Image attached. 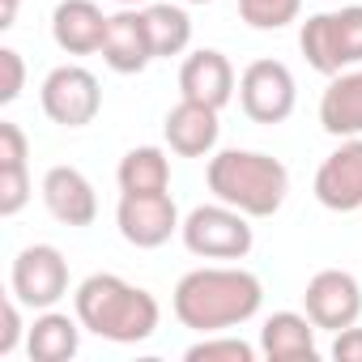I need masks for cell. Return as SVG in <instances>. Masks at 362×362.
I'll return each instance as SVG.
<instances>
[{
	"instance_id": "6da1fadb",
	"label": "cell",
	"mask_w": 362,
	"mask_h": 362,
	"mask_svg": "<svg viewBox=\"0 0 362 362\" xmlns=\"http://www.w3.org/2000/svg\"><path fill=\"white\" fill-rule=\"evenodd\" d=\"M264 303V286L256 273L239 269V264H205L179 277L175 294H170V311L175 320L209 337V332H226L247 324Z\"/></svg>"
},
{
	"instance_id": "7a4b0ae2",
	"label": "cell",
	"mask_w": 362,
	"mask_h": 362,
	"mask_svg": "<svg viewBox=\"0 0 362 362\" xmlns=\"http://www.w3.org/2000/svg\"><path fill=\"white\" fill-rule=\"evenodd\" d=\"M73 311L81 320L86 332L115 341V345H141L158 332V298L115 273H90L77 294H73Z\"/></svg>"
},
{
	"instance_id": "3957f363",
	"label": "cell",
	"mask_w": 362,
	"mask_h": 362,
	"mask_svg": "<svg viewBox=\"0 0 362 362\" xmlns=\"http://www.w3.org/2000/svg\"><path fill=\"white\" fill-rule=\"evenodd\" d=\"M209 192L222 205L243 209L247 218H273L286 205L290 192V170L260 149H222L209 158Z\"/></svg>"
},
{
	"instance_id": "277c9868",
	"label": "cell",
	"mask_w": 362,
	"mask_h": 362,
	"mask_svg": "<svg viewBox=\"0 0 362 362\" xmlns=\"http://www.w3.org/2000/svg\"><path fill=\"white\" fill-rule=\"evenodd\" d=\"M298 47L307 64L324 77L362 64V5H345L337 13H315L298 30Z\"/></svg>"
},
{
	"instance_id": "5b68a950",
	"label": "cell",
	"mask_w": 362,
	"mask_h": 362,
	"mask_svg": "<svg viewBox=\"0 0 362 362\" xmlns=\"http://www.w3.org/2000/svg\"><path fill=\"white\" fill-rule=\"evenodd\" d=\"M179 239L201 260H243L256 243L247 214L235 209V205H222V201L197 205L184 218V226H179Z\"/></svg>"
},
{
	"instance_id": "8992f818",
	"label": "cell",
	"mask_w": 362,
	"mask_h": 362,
	"mask_svg": "<svg viewBox=\"0 0 362 362\" xmlns=\"http://www.w3.org/2000/svg\"><path fill=\"white\" fill-rule=\"evenodd\" d=\"M39 103H43V115L60 128H86L98 119L103 111V86L90 69L81 64H60L43 77V90H39Z\"/></svg>"
},
{
	"instance_id": "52a82bcc",
	"label": "cell",
	"mask_w": 362,
	"mask_h": 362,
	"mask_svg": "<svg viewBox=\"0 0 362 362\" xmlns=\"http://www.w3.org/2000/svg\"><path fill=\"white\" fill-rule=\"evenodd\" d=\"M298 86L281 60H252L239 77V107L252 124H286L294 115Z\"/></svg>"
},
{
	"instance_id": "ba28073f",
	"label": "cell",
	"mask_w": 362,
	"mask_h": 362,
	"mask_svg": "<svg viewBox=\"0 0 362 362\" xmlns=\"http://www.w3.org/2000/svg\"><path fill=\"white\" fill-rule=\"evenodd\" d=\"M9 290L22 298V307L47 311L69 294V260L60 247L52 243H30L18 252L13 273H9Z\"/></svg>"
},
{
	"instance_id": "9c48e42d",
	"label": "cell",
	"mask_w": 362,
	"mask_h": 362,
	"mask_svg": "<svg viewBox=\"0 0 362 362\" xmlns=\"http://www.w3.org/2000/svg\"><path fill=\"white\" fill-rule=\"evenodd\" d=\"M115 226L124 235V243L153 252L162 243H170V235H179V209L170 201V192H119V209H115Z\"/></svg>"
},
{
	"instance_id": "30bf717a",
	"label": "cell",
	"mask_w": 362,
	"mask_h": 362,
	"mask_svg": "<svg viewBox=\"0 0 362 362\" xmlns=\"http://www.w3.org/2000/svg\"><path fill=\"white\" fill-rule=\"evenodd\" d=\"M303 307L315 328L341 332V328L358 324V315H362V286L345 269H320L303 290Z\"/></svg>"
},
{
	"instance_id": "8fae6325",
	"label": "cell",
	"mask_w": 362,
	"mask_h": 362,
	"mask_svg": "<svg viewBox=\"0 0 362 362\" xmlns=\"http://www.w3.org/2000/svg\"><path fill=\"white\" fill-rule=\"evenodd\" d=\"M315 201L332 214L362 209V136H345L315 170Z\"/></svg>"
},
{
	"instance_id": "7c38bea8",
	"label": "cell",
	"mask_w": 362,
	"mask_h": 362,
	"mask_svg": "<svg viewBox=\"0 0 362 362\" xmlns=\"http://www.w3.org/2000/svg\"><path fill=\"white\" fill-rule=\"evenodd\" d=\"M43 205L60 226H94L98 192L77 166H52L43 175Z\"/></svg>"
},
{
	"instance_id": "4fadbf2b",
	"label": "cell",
	"mask_w": 362,
	"mask_h": 362,
	"mask_svg": "<svg viewBox=\"0 0 362 362\" xmlns=\"http://www.w3.org/2000/svg\"><path fill=\"white\" fill-rule=\"evenodd\" d=\"M179 94L222 111L235 98V64L218 47H201L179 64Z\"/></svg>"
},
{
	"instance_id": "5bb4252c",
	"label": "cell",
	"mask_w": 362,
	"mask_h": 362,
	"mask_svg": "<svg viewBox=\"0 0 362 362\" xmlns=\"http://www.w3.org/2000/svg\"><path fill=\"white\" fill-rule=\"evenodd\" d=\"M111 18L94 5V0H60L52 13V39L69 56H94L107 43Z\"/></svg>"
},
{
	"instance_id": "9a60e30c",
	"label": "cell",
	"mask_w": 362,
	"mask_h": 362,
	"mask_svg": "<svg viewBox=\"0 0 362 362\" xmlns=\"http://www.w3.org/2000/svg\"><path fill=\"white\" fill-rule=\"evenodd\" d=\"M166 145L179 153V158H209L214 145H218V111L205 107V103H192V98H179L170 111H166Z\"/></svg>"
},
{
	"instance_id": "2e32d148",
	"label": "cell",
	"mask_w": 362,
	"mask_h": 362,
	"mask_svg": "<svg viewBox=\"0 0 362 362\" xmlns=\"http://www.w3.org/2000/svg\"><path fill=\"white\" fill-rule=\"evenodd\" d=\"M30 141L13 119H0V218H13L30 201Z\"/></svg>"
},
{
	"instance_id": "e0dca14e",
	"label": "cell",
	"mask_w": 362,
	"mask_h": 362,
	"mask_svg": "<svg viewBox=\"0 0 362 362\" xmlns=\"http://www.w3.org/2000/svg\"><path fill=\"white\" fill-rule=\"evenodd\" d=\"M260 354L269 362H315L320 349H315V324L311 315L303 311H273L260 328Z\"/></svg>"
},
{
	"instance_id": "ac0fdd59",
	"label": "cell",
	"mask_w": 362,
	"mask_h": 362,
	"mask_svg": "<svg viewBox=\"0 0 362 362\" xmlns=\"http://www.w3.org/2000/svg\"><path fill=\"white\" fill-rule=\"evenodd\" d=\"M103 60L111 73H141L149 60H153V47H149V30H145V13L136 9H119L107 26V43H103Z\"/></svg>"
},
{
	"instance_id": "d6986e66",
	"label": "cell",
	"mask_w": 362,
	"mask_h": 362,
	"mask_svg": "<svg viewBox=\"0 0 362 362\" xmlns=\"http://www.w3.org/2000/svg\"><path fill=\"white\" fill-rule=\"evenodd\" d=\"M320 124L328 136H362V64L328 77V90L320 94Z\"/></svg>"
},
{
	"instance_id": "ffe728a7",
	"label": "cell",
	"mask_w": 362,
	"mask_h": 362,
	"mask_svg": "<svg viewBox=\"0 0 362 362\" xmlns=\"http://www.w3.org/2000/svg\"><path fill=\"white\" fill-rule=\"evenodd\" d=\"M26 349L35 362H69L81 349V320L47 307L30 328H26Z\"/></svg>"
},
{
	"instance_id": "44dd1931",
	"label": "cell",
	"mask_w": 362,
	"mask_h": 362,
	"mask_svg": "<svg viewBox=\"0 0 362 362\" xmlns=\"http://www.w3.org/2000/svg\"><path fill=\"white\" fill-rule=\"evenodd\" d=\"M119 192H170V158L158 145H136L119 158Z\"/></svg>"
},
{
	"instance_id": "7402d4cb",
	"label": "cell",
	"mask_w": 362,
	"mask_h": 362,
	"mask_svg": "<svg viewBox=\"0 0 362 362\" xmlns=\"http://www.w3.org/2000/svg\"><path fill=\"white\" fill-rule=\"evenodd\" d=\"M141 13H145L153 60H170V56H184L188 52V43H192V18L179 5H149Z\"/></svg>"
},
{
	"instance_id": "603a6c76",
	"label": "cell",
	"mask_w": 362,
	"mask_h": 362,
	"mask_svg": "<svg viewBox=\"0 0 362 362\" xmlns=\"http://www.w3.org/2000/svg\"><path fill=\"white\" fill-rule=\"evenodd\" d=\"M303 0H239V18L252 30H286L290 22H298Z\"/></svg>"
},
{
	"instance_id": "cb8c5ba5",
	"label": "cell",
	"mask_w": 362,
	"mask_h": 362,
	"mask_svg": "<svg viewBox=\"0 0 362 362\" xmlns=\"http://www.w3.org/2000/svg\"><path fill=\"white\" fill-rule=\"evenodd\" d=\"M260 345H247L243 337H222V332H209L201 337L197 345H188V362H256Z\"/></svg>"
},
{
	"instance_id": "d4e9b609",
	"label": "cell",
	"mask_w": 362,
	"mask_h": 362,
	"mask_svg": "<svg viewBox=\"0 0 362 362\" xmlns=\"http://www.w3.org/2000/svg\"><path fill=\"white\" fill-rule=\"evenodd\" d=\"M22 86H26V64H22V52L13 47H0V103H13L22 98Z\"/></svg>"
},
{
	"instance_id": "484cf974",
	"label": "cell",
	"mask_w": 362,
	"mask_h": 362,
	"mask_svg": "<svg viewBox=\"0 0 362 362\" xmlns=\"http://www.w3.org/2000/svg\"><path fill=\"white\" fill-rule=\"evenodd\" d=\"M22 345V298L9 290L5 298V328H0V358H9Z\"/></svg>"
},
{
	"instance_id": "4316f807",
	"label": "cell",
	"mask_w": 362,
	"mask_h": 362,
	"mask_svg": "<svg viewBox=\"0 0 362 362\" xmlns=\"http://www.w3.org/2000/svg\"><path fill=\"white\" fill-rule=\"evenodd\" d=\"M332 358L337 362H362V328H341L337 341H332Z\"/></svg>"
},
{
	"instance_id": "83f0119b",
	"label": "cell",
	"mask_w": 362,
	"mask_h": 362,
	"mask_svg": "<svg viewBox=\"0 0 362 362\" xmlns=\"http://www.w3.org/2000/svg\"><path fill=\"white\" fill-rule=\"evenodd\" d=\"M18 9H22V0H0V30H9L18 22Z\"/></svg>"
},
{
	"instance_id": "f1b7e54d",
	"label": "cell",
	"mask_w": 362,
	"mask_h": 362,
	"mask_svg": "<svg viewBox=\"0 0 362 362\" xmlns=\"http://www.w3.org/2000/svg\"><path fill=\"white\" fill-rule=\"evenodd\" d=\"M119 9H136V5H145V0H115Z\"/></svg>"
},
{
	"instance_id": "f546056e",
	"label": "cell",
	"mask_w": 362,
	"mask_h": 362,
	"mask_svg": "<svg viewBox=\"0 0 362 362\" xmlns=\"http://www.w3.org/2000/svg\"><path fill=\"white\" fill-rule=\"evenodd\" d=\"M184 5H209V0H184Z\"/></svg>"
}]
</instances>
